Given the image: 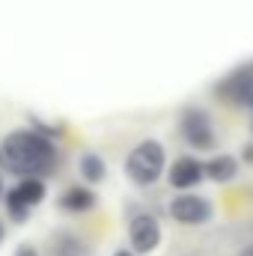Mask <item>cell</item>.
I'll use <instances>...</instances> for the list:
<instances>
[{
	"label": "cell",
	"mask_w": 253,
	"mask_h": 256,
	"mask_svg": "<svg viewBox=\"0 0 253 256\" xmlns=\"http://www.w3.org/2000/svg\"><path fill=\"white\" fill-rule=\"evenodd\" d=\"M3 206H6V214H9V220H12L15 226H24V224L30 220V212H33V208H30V206H24L15 194L6 191V196H3Z\"/></svg>",
	"instance_id": "cell-13"
},
{
	"label": "cell",
	"mask_w": 253,
	"mask_h": 256,
	"mask_svg": "<svg viewBox=\"0 0 253 256\" xmlns=\"http://www.w3.org/2000/svg\"><path fill=\"white\" fill-rule=\"evenodd\" d=\"M238 158H242V167H253V140L242 143V149H238Z\"/></svg>",
	"instance_id": "cell-15"
},
{
	"label": "cell",
	"mask_w": 253,
	"mask_h": 256,
	"mask_svg": "<svg viewBox=\"0 0 253 256\" xmlns=\"http://www.w3.org/2000/svg\"><path fill=\"white\" fill-rule=\"evenodd\" d=\"M3 196H6V191H3V176H0V200H3Z\"/></svg>",
	"instance_id": "cell-20"
},
{
	"label": "cell",
	"mask_w": 253,
	"mask_h": 256,
	"mask_svg": "<svg viewBox=\"0 0 253 256\" xmlns=\"http://www.w3.org/2000/svg\"><path fill=\"white\" fill-rule=\"evenodd\" d=\"M114 256H137V254H134L131 248H116V250H114Z\"/></svg>",
	"instance_id": "cell-17"
},
{
	"label": "cell",
	"mask_w": 253,
	"mask_h": 256,
	"mask_svg": "<svg viewBox=\"0 0 253 256\" xmlns=\"http://www.w3.org/2000/svg\"><path fill=\"white\" fill-rule=\"evenodd\" d=\"M164 179H167V185H170L176 194L196 191V188L206 182V161L196 158L194 152H185V155H179V158L170 161Z\"/></svg>",
	"instance_id": "cell-7"
},
{
	"label": "cell",
	"mask_w": 253,
	"mask_h": 256,
	"mask_svg": "<svg viewBox=\"0 0 253 256\" xmlns=\"http://www.w3.org/2000/svg\"><path fill=\"white\" fill-rule=\"evenodd\" d=\"M126 232H128V248L137 256L155 254L161 248V242H164V230H161L158 214H152L146 208H137V212L128 214Z\"/></svg>",
	"instance_id": "cell-6"
},
{
	"label": "cell",
	"mask_w": 253,
	"mask_h": 256,
	"mask_svg": "<svg viewBox=\"0 0 253 256\" xmlns=\"http://www.w3.org/2000/svg\"><path fill=\"white\" fill-rule=\"evenodd\" d=\"M0 170L18 179H48L60 170L57 140L33 131L15 128L0 140Z\"/></svg>",
	"instance_id": "cell-1"
},
{
	"label": "cell",
	"mask_w": 253,
	"mask_h": 256,
	"mask_svg": "<svg viewBox=\"0 0 253 256\" xmlns=\"http://www.w3.org/2000/svg\"><path fill=\"white\" fill-rule=\"evenodd\" d=\"M6 242V226H3V220H0V244Z\"/></svg>",
	"instance_id": "cell-19"
},
{
	"label": "cell",
	"mask_w": 253,
	"mask_h": 256,
	"mask_svg": "<svg viewBox=\"0 0 253 256\" xmlns=\"http://www.w3.org/2000/svg\"><path fill=\"white\" fill-rule=\"evenodd\" d=\"M12 256H42V254H39V250H36L33 244H18V248H15V254H12Z\"/></svg>",
	"instance_id": "cell-16"
},
{
	"label": "cell",
	"mask_w": 253,
	"mask_h": 256,
	"mask_svg": "<svg viewBox=\"0 0 253 256\" xmlns=\"http://www.w3.org/2000/svg\"><path fill=\"white\" fill-rule=\"evenodd\" d=\"M167 214L173 224L179 226H208L214 220V202L200 191H185V194H173L167 200Z\"/></svg>",
	"instance_id": "cell-5"
},
{
	"label": "cell",
	"mask_w": 253,
	"mask_h": 256,
	"mask_svg": "<svg viewBox=\"0 0 253 256\" xmlns=\"http://www.w3.org/2000/svg\"><path fill=\"white\" fill-rule=\"evenodd\" d=\"M57 208L66 214H90L98 208V194L90 185H68L60 196H57Z\"/></svg>",
	"instance_id": "cell-9"
},
{
	"label": "cell",
	"mask_w": 253,
	"mask_h": 256,
	"mask_svg": "<svg viewBox=\"0 0 253 256\" xmlns=\"http://www.w3.org/2000/svg\"><path fill=\"white\" fill-rule=\"evenodd\" d=\"M167 146L155 137H146L140 143H134L128 149L126 161H122V173L134 188H155L164 176H167Z\"/></svg>",
	"instance_id": "cell-2"
},
{
	"label": "cell",
	"mask_w": 253,
	"mask_h": 256,
	"mask_svg": "<svg viewBox=\"0 0 253 256\" xmlns=\"http://www.w3.org/2000/svg\"><path fill=\"white\" fill-rule=\"evenodd\" d=\"M179 256H200V254H179Z\"/></svg>",
	"instance_id": "cell-22"
},
{
	"label": "cell",
	"mask_w": 253,
	"mask_h": 256,
	"mask_svg": "<svg viewBox=\"0 0 253 256\" xmlns=\"http://www.w3.org/2000/svg\"><path fill=\"white\" fill-rule=\"evenodd\" d=\"M250 137H253V116H250Z\"/></svg>",
	"instance_id": "cell-21"
},
{
	"label": "cell",
	"mask_w": 253,
	"mask_h": 256,
	"mask_svg": "<svg viewBox=\"0 0 253 256\" xmlns=\"http://www.w3.org/2000/svg\"><path fill=\"white\" fill-rule=\"evenodd\" d=\"M250 66H253V60H250Z\"/></svg>",
	"instance_id": "cell-23"
},
{
	"label": "cell",
	"mask_w": 253,
	"mask_h": 256,
	"mask_svg": "<svg viewBox=\"0 0 253 256\" xmlns=\"http://www.w3.org/2000/svg\"><path fill=\"white\" fill-rule=\"evenodd\" d=\"M51 250H54V256H86L90 244L72 230H57L51 236Z\"/></svg>",
	"instance_id": "cell-12"
},
{
	"label": "cell",
	"mask_w": 253,
	"mask_h": 256,
	"mask_svg": "<svg viewBox=\"0 0 253 256\" xmlns=\"http://www.w3.org/2000/svg\"><path fill=\"white\" fill-rule=\"evenodd\" d=\"M212 96L226 108H238V110H250L253 114V66L244 63L230 68L224 78L214 80Z\"/></svg>",
	"instance_id": "cell-4"
},
{
	"label": "cell",
	"mask_w": 253,
	"mask_h": 256,
	"mask_svg": "<svg viewBox=\"0 0 253 256\" xmlns=\"http://www.w3.org/2000/svg\"><path fill=\"white\" fill-rule=\"evenodd\" d=\"M242 173V158L232 152H214L206 158V182L212 185H232Z\"/></svg>",
	"instance_id": "cell-8"
},
{
	"label": "cell",
	"mask_w": 253,
	"mask_h": 256,
	"mask_svg": "<svg viewBox=\"0 0 253 256\" xmlns=\"http://www.w3.org/2000/svg\"><path fill=\"white\" fill-rule=\"evenodd\" d=\"M27 120H30V128H33V131H39V134H45V137H51V140H60L66 134L63 126H51V122H45V120H39V116H33V114H30Z\"/></svg>",
	"instance_id": "cell-14"
},
{
	"label": "cell",
	"mask_w": 253,
	"mask_h": 256,
	"mask_svg": "<svg viewBox=\"0 0 253 256\" xmlns=\"http://www.w3.org/2000/svg\"><path fill=\"white\" fill-rule=\"evenodd\" d=\"M78 176H80V182L84 185H102L104 179H108V161L98 155V152H92V149H86V152H80V158H78Z\"/></svg>",
	"instance_id": "cell-10"
},
{
	"label": "cell",
	"mask_w": 253,
	"mask_h": 256,
	"mask_svg": "<svg viewBox=\"0 0 253 256\" xmlns=\"http://www.w3.org/2000/svg\"><path fill=\"white\" fill-rule=\"evenodd\" d=\"M236 256H253V242H248V244H244V248H242Z\"/></svg>",
	"instance_id": "cell-18"
},
{
	"label": "cell",
	"mask_w": 253,
	"mask_h": 256,
	"mask_svg": "<svg viewBox=\"0 0 253 256\" xmlns=\"http://www.w3.org/2000/svg\"><path fill=\"white\" fill-rule=\"evenodd\" d=\"M9 194H15L24 206L36 208V206H42L48 200V185H45V179H18L9 188Z\"/></svg>",
	"instance_id": "cell-11"
},
{
	"label": "cell",
	"mask_w": 253,
	"mask_h": 256,
	"mask_svg": "<svg viewBox=\"0 0 253 256\" xmlns=\"http://www.w3.org/2000/svg\"><path fill=\"white\" fill-rule=\"evenodd\" d=\"M176 134L179 140L188 146L190 152H212L218 149V126H214V116L202 108V104H185L179 108L176 114Z\"/></svg>",
	"instance_id": "cell-3"
}]
</instances>
